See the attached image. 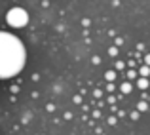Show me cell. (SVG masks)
<instances>
[{
	"instance_id": "obj_2",
	"label": "cell",
	"mask_w": 150,
	"mask_h": 135,
	"mask_svg": "<svg viewBox=\"0 0 150 135\" xmlns=\"http://www.w3.org/2000/svg\"><path fill=\"white\" fill-rule=\"evenodd\" d=\"M8 23L13 27H23L27 23V11L21 8H13V10L8 14Z\"/></svg>"
},
{
	"instance_id": "obj_1",
	"label": "cell",
	"mask_w": 150,
	"mask_h": 135,
	"mask_svg": "<svg viewBox=\"0 0 150 135\" xmlns=\"http://www.w3.org/2000/svg\"><path fill=\"white\" fill-rule=\"evenodd\" d=\"M25 65V48L13 34L0 33V78L15 76Z\"/></svg>"
}]
</instances>
